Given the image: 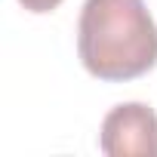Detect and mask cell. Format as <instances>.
<instances>
[{
	"label": "cell",
	"instance_id": "obj_1",
	"mask_svg": "<svg viewBox=\"0 0 157 157\" xmlns=\"http://www.w3.org/2000/svg\"><path fill=\"white\" fill-rule=\"evenodd\" d=\"M77 52L99 80H136L157 65V22L145 0H83Z\"/></svg>",
	"mask_w": 157,
	"mask_h": 157
},
{
	"label": "cell",
	"instance_id": "obj_2",
	"mask_svg": "<svg viewBox=\"0 0 157 157\" xmlns=\"http://www.w3.org/2000/svg\"><path fill=\"white\" fill-rule=\"evenodd\" d=\"M99 148L108 157H157V111L142 102L111 108L99 129Z\"/></svg>",
	"mask_w": 157,
	"mask_h": 157
},
{
	"label": "cell",
	"instance_id": "obj_3",
	"mask_svg": "<svg viewBox=\"0 0 157 157\" xmlns=\"http://www.w3.org/2000/svg\"><path fill=\"white\" fill-rule=\"evenodd\" d=\"M19 3H22L28 13H52L62 0H19Z\"/></svg>",
	"mask_w": 157,
	"mask_h": 157
}]
</instances>
